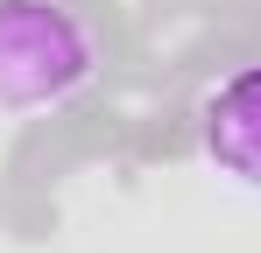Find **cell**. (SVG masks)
I'll list each match as a JSON object with an SVG mask.
<instances>
[{
  "label": "cell",
  "mask_w": 261,
  "mask_h": 253,
  "mask_svg": "<svg viewBox=\"0 0 261 253\" xmlns=\"http://www.w3.org/2000/svg\"><path fill=\"white\" fill-rule=\"evenodd\" d=\"M99 71V36L71 0H0V113H49Z\"/></svg>",
  "instance_id": "cell-1"
},
{
  "label": "cell",
  "mask_w": 261,
  "mask_h": 253,
  "mask_svg": "<svg viewBox=\"0 0 261 253\" xmlns=\"http://www.w3.org/2000/svg\"><path fill=\"white\" fill-rule=\"evenodd\" d=\"M198 141L226 183L261 190V64H240L212 84V99L198 106Z\"/></svg>",
  "instance_id": "cell-2"
}]
</instances>
